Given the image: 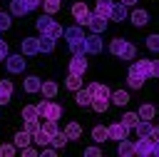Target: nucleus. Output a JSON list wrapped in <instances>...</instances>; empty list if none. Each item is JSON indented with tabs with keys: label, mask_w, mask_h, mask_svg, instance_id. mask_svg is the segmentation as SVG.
<instances>
[{
	"label": "nucleus",
	"mask_w": 159,
	"mask_h": 157,
	"mask_svg": "<svg viewBox=\"0 0 159 157\" xmlns=\"http://www.w3.org/2000/svg\"><path fill=\"white\" fill-rule=\"evenodd\" d=\"M109 52H112L114 57H122V60H134L137 47H134L129 40H124V37H114V40L109 42Z\"/></svg>",
	"instance_id": "f257e3e1"
},
{
	"label": "nucleus",
	"mask_w": 159,
	"mask_h": 157,
	"mask_svg": "<svg viewBox=\"0 0 159 157\" xmlns=\"http://www.w3.org/2000/svg\"><path fill=\"white\" fill-rule=\"evenodd\" d=\"M154 60H147V57H142V60H134L132 62V67H129V72H137V75H142L144 80H149V77H154Z\"/></svg>",
	"instance_id": "f03ea898"
},
{
	"label": "nucleus",
	"mask_w": 159,
	"mask_h": 157,
	"mask_svg": "<svg viewBox=\"0 0 159 157\" xmlns=\"http://www.w3.org/2000/svg\"><path fill=\"white\" fill-rule=\"evenodd\" d=\"M89 15H92V12H89V7H87L82 0H77V2L72 5V17L77 20V25H87V22H89Z\"/></svg>",
	"instance_id": "7ed1b4c3"
},
{
	"label": "nucleus",
	"mask_w": 159,
	"mask_h": 157,
	"mask_svg": "<svg viewBox=\"0 0 159 157\" xmlns=\"http://www.w3.org/2000/svg\"><path fill=\"white\" fill-rule=\"evenodd\" d=\"M25 65H27V62L22 60V52H20V55H7V57H5V67H7V72H12V75L22 72Z\"/></svg>",
	"instance_id": "20e7f679"
},
{
	"label": "nucleus",
	"mask_w": 159,
	"mask_h": 157,
	"mask_svg": "<svg viewBox=\"0 0 159 157\" xmlns=\"http://www.w3.org/2000/svg\"><path fill=\"white\" fill-rule=\"evenodd\" d=\"M67 70H70L72 75H84V72H87V60H84V55H72V60L67 62Z\"/></svg>",
	"instance_id": "39448f33"
},
{
	"label": "nucleus",
	"mask_w": 159,
	"mask_h": 157,
	"mask_svg": "<svg viewBox=\"0 0 159 157\" xmlns=\"http://www.w3.org/2000/svg\"><path fill=\"white\" fill-rule=\"evenodd\" d=\"M127 135H129V127L122 125V122H112V125L107 127V137H109V140H117V142H119V140H124Z\"/></svg>",
	"instance_id": "423d86ee"
},
{
	"label": "nucleus",
	"mask_w": 159,
	"mask_h": 157,
	"mask_svg": "<svg viewBox=\"0 0 159 157\" xmlns=\"http://www.w3.org/2000/svg\"><path fill=\"white\" fill-rule=\"evenodd\" d=\"M107 22H109V17H102V15H89V22H87V27L92 30V32H97V35H102L104 30H107Z\"/></svg>",
	"instance_id": "0eeeda50"
},
{
	"label": "nucleus",
	"mask_w": 159,
	"mask_h": 157,
	"mask_svg": "<svg viewBox=\"0 0 159 157\" xmlns=\"http://www.w3.org/2000/svg\"><path fill=\"white\" fill-rule=\"evenodd\" d=\"M84 50L87 52H102V35L92 32V35H84Z\"/></svg>",
	"instance_id": "6e6552de"
},
{
	"label": "nucleus",
	"mask_w": 159,
	"mask_h": 157,
	"mask_svg": "<svg viewBox=\"0 0 159 157\" xmlns=\"http://www.w3.org/2000/svg\"><path fill=\"white\" fill-rule=\"evenodd\" d=\"M134 155H137V157L152 155V137H139V140L134 142Z\"/></svg>",
	"instance_id": "1a4fd4ad"
},
{
	"label": "nucleus",
	"mask_w": 159,
	"mask_h": 157,
	"mask_svg": "<svg viewBox=\"0 0 159 157\" xmlns=\"http://www.w3.org/2000/svg\"><path fill=\"white\" fill-rule=\"evenodd\" d=\"M84 90H87L92 97H109V92H112V90H109L107 85H102V82H89Z\"/></svg>",
	"instance_id": "9d476101"
},
{
	"label": "nucleus",
	"mask_w": 159,
	"mask_h": 157,
	"mask_svg": "<svg viewBox=\"0 0 159 157\" xmlns=\"http://www.w3.org/2000/svg\"><path fill=\"white\" fill-rule=\"evenodd\" d=\"M20 45H22V55H37V52H40L37 37H22Z\"/></svg>",
	"instance_id": "9b49d317"
},
{
	"label": "nucleus",
	"mask_w": 159,
	"mask_h": 157,
	"mask_svg": "<svg viewBox=\"0 0 159 157\" xmlns=\"http://www.w3.org/2000/svg\"><path fill=\"white\" fill-rule=\"evenodd\" d=\"M112 5H114V0H94V15L109 17V12H112Z\"/></svg>",
	"instance_id": "f8f14e48"
},
{
	"label": "nucleus",
	"mask_w": 159,
	"mask_h": 157,
	"mask_svg": "<svg viewBox=\"0 0 159 157\" xmlns=\"http://www.w3.org/2000/svg\"><path fill=\"white\" fill-rule=\"evenodd\" d=\"M127 5H122V2H114L112 5V12H109V20H117V22H122V20H127Z\"/></svg>",
	"instance_id": "ddd939ff"
},
{
	"label": "nucleus",
	"mask_w": 159,
	"mask_h": 157,
	"mask_svg": "<svg viewBox=\"0 0 159 157\" xmlns=\"http://www.w3.org/2000/svg\"><path fill=\"white\" fill-rule=\"evenodd\" d=\"M32 142V135L30 132H25V130H20V132H15V137H12V145L17 147V150H22V147H27Z\"/></svg>",
	"instance_id": "4468645a"
},
{
	"label": "nucleus",
	"mask_w": 159,
	"mask_h": 157,
	"mask_svg": "<svg viewBox=\"0 0 159 157\" xmlns=\"http://www.w3.org/2000/svg\"><path fill=\"white\" fill-rule=\"evenodd\" d=\"M12 97V82L10 80H0V105H7Z\"/></svg>",
	"instance_id": "2eb2a0df"
},
{
	"label": "nucleus",
	"mask_w": 159,
	"mask_h": 157,
	"mask_svg": "<svg viewBox=\"0 0 159 157\" xmlns=\"http://www.w3.org/2000/svg\"><path fill=\"white\" fill-rule=\"evenodd\" d=\"M117 152H119L122 157H132V155H134V142L127 140V137L119 140V142H117Z\"/></svg>",
	"instance_id": "dca6fc26"
},
{
	"label": "nucleus",
	"mask_w": 159,
	"mask_h": 157,
	"mask_svg": "<svg viewBox=\"0 0 159 157\" xmlns=\"http://www.w3.org/2000/svg\"><path fill=\"white\" fill-rule=\"evenodd\" d=\"M62 32H65V30H62V25H60L57 20H52V22H50V25H47V27L42 30V35H50L52 40H57V37H62Z\"/></svg>",
	"instance_id": "f3484780"
},
{
	"label": "nucleus",
	"mask_w": 159,
	"mask_h": 157,
	"mask_svg": "<svg viewBox=\"0 0 159 157\" xmlns=\"http://www.w3.org/2000/svg\"><path fill=\"white\" fill-rule=\"evenodd\" d=\"M40 87H42V80L37 77V75H30V77H25V92H40Z\"/></svg>",
	"instance_id": "a211bd4d"
},
{
	"label": "nucleus",
	"mask_w": 159,
	"mask_h": 157,
	"mask_svg": "<svg viewBox=\"0 0 159 157\" xmlns=\"http://www.w3.org/2000/svg\"><path fill=\"white\" fill-rule=\"evenodd\" d=\"M152 127H154V125H152L149 120H139V122L134 125V132H137V137H149V135H152Z\"/></svg>",
	"instance_id": "6ab92c4d"
},
{
	"label": "nucleus",
	"mask_w": 159,
	"mask_h": 157,
	"mask_svg": "<svg viewBox=\"0 0 159 157\" xmlns=\"http://www.w3.org/2000/svg\"><path fill=\"white\" fill-rule=\"evenodd\" d=\"M75 102L80 105V107H89V102H92V95L87 92V90H75Z\"/></svg>",
	"instance_id": "aec40b11"
},
{
	"label": "nucleus",
	"mask_w": 159,
	"mask_h": 157,
	"mask_svg": "<svg viewBox=\"0 0 159 157\" xmlns=\"http://www.w3.org/2000/svg\"><path fill=\"white\" fill-rule=\"evenodd\" d=\"M65 37H67V42L70 40H80V37H84V32H82V25H72V27H65V32H62Z\"/></svg>",
	"instance_id": "412c9836"
},
{
	"label": "nucleus",
	"mask_w": 159,
	"mask_h": 157,
	"mask_svg": "<svg viewBox=\"0 0 159 157\" xmlns=\"http://www.w3.org/2000/svg\"><path fill=\"white\" fill-rule=\"evenodd\" d=\"M62 132L67 135V140H80V137H82V127H80L77 122H70V125H67Z\"/></svg>",
	"instance_id": "4be33fe9"
},
{
	"label": "nucleus",
	"mask_w": 159,
	"mask_h": 157,
	"mask_svg": "<svg viewBox=\"0 0 159 157\" xmlns=\"http://www.w3.org/2000/svg\"><path fill=\"white\" fill-rule=\"evenodd\" d=\"M50 145H52L55 150H62V147L67 145V135H65L62 130H57V132H55V135L50 137Z\"/></svg>",
	"instance_id": "5701e85b"
},
{
	"label": "nucleus",
	"mask_w": 159,
	"mask_h": 157,
	"mask_svg": "<svg viewBox=\"0 0 159 157\" xmlns=\"http://www.w3.org/2000/svg\"><path fill=\"white\" fill-rule=\"evenodd\" d=\"M132 22H134L137 27L147 25V22H149V12H147V10H134V12H132Z\"/></svg>",
	"instance_id": "b1692460"
},
{
	"label": "nucleus",
	"mask_w": 159,
	"mask_h": 157,
	"mask_svg": "<svg viewBox=\"0 0 159 157\" xmlns=\"http://www.w3.org/2000/svg\"><path fill=\"white\" fill-rule=\"evenodd\" d=\"M37 45H40V52H52V50H55V40H52L50 35L37 37Z\"/></svg>",
	"instance_id": "393cba45"
},
{
	"label": "nucleus",
	"mask_w": 159,
	"mask_h": 157,
	"mask_svg": "<svg viewBox=\"0 0 159 157\" xmlns=\"http://www.w3.org/2000/svg\"><path fill=\"white\" fill-rule=\"evenodd\" d=\"M109 102H114V105H127L129 102V95L124 92V90H117V92H109Z\"/></svg>",
	"instance_id": "a878e982"
},
{
	"label": "nucleus",
	"mask_w": 159,
	"mask_h": 157,
	"mask_svg": "<svg viewBox=\"0 0 159 157\" xmlns=\"http://www.w3.org/2000/svg\"><path fill=\"white\" fill-rule=\"evenodd\" d=\"M89 107H92L94 112H104V110L109 107V97H92Z\"/></svg>",
	"instance_id": "bb28decb"
},
{
	"label": "nucleus",
	"mask_w": 159,
	"mask_h": 157,
	"mask_svg": "<svg viewBox=\"0 0 159 157\" xmlns=\"http://www.w3.org/2000/svg\"><path fill=\"white\" fill-rule=\"evenodd\" d=\"M32 142H35L37 147H45V145H50V135H47V132L40 127L37 132H32Z\"/></svg>",
	"instance_id": "cd10ccee"
},
{
	"label": "nucleus",
	"mask_w": 159,
	"mask_h": 157,
	"mask_svg": "<svg viewBox=\"0 0 159 157\" xmlns=\"http://www.w3.org/2000/svg\"><path fill=\"white\" fill-rule=\"evenodd\" d=\"M27 5L22 0H10V15H27Z\"/></svg>",
	"instance_id": "c85d7f7f"
},
{
	"label": "nucleus",
	"mask_w": 159,
	"mask_h": 157,
	"mask_svg": "<svg viewBox=\"0 0 159 157\" xmlns=\"http://www.w3.org/2000/svg\"><path fill=\"white\" fill-rule=\"evenodd\" d=\"M70 52H72V55H87V50H84V37L70 40Z\"/></svg>",
	"instance_id": "c756f323"
},
{
	"label": "nucleus",
	"mask_w": 159,
	"mask_h": 157,
	"mask_svg": "<svg viewBox=\"0 0 159 157\" xmlns=\"http://www.w3.org/2000/svg\"><path fill=\"white\" fill-rule=\"evenodd\" d=\"M40 90H42V95H45V97H50V100H52V97L57 95V82H52V80H45Z\"/></svg>",
	"instance_id": "7c9ffc66"
},
{
	"label": "nucleus",
	"mask_w": 159,
	"mask_h": 157,
	"mask_svg": "<svg viewBox=\"0 0 159 157\" xmlns=\"http://www.w3.org/2000/svg\"><path fill=\"white\" fill-rule=\"evenodd\" d=\"M60 7H62V0H42V10L47 15H55Z\"/></svg>",
	"instance_id": "2f4dec72"
},
{
	"label": "nucleus",
	"mask_w": 159,
	"mask_h": 157,
	"mask_svg": "<svg viewBox=\"0 0 159 157\" xmlns=\"http://www.w3.org/2000/svg\"><path fill=\"white\" fill-rule=\"evenodd\" d=\"M127 85H129L132 90H139V87L144 85V77L137 75V72H129V75H127Z\"/></svg>",
	"instance_id": "473e14b6"
},
{
	"label": "nucleus",
	"mask_w": 159,
	"mask_h": 157,
	"mask_svg": "<svg viewBox=\"0 0 159 157\" xmlns=\"http://www.w3.org/2000/svg\"><path fill=\"white\" fill-rule=\"evenodd\" d=\"M65 85H67L72 92H75V90H80V87H82V75H72V72H70V75H67V80H65Z\"/></svg>",
	"instance_id": "72a5a7b5"
},
{
	"label": "nucleus",
	"mask_w": 159,
	"mask_h": 157,
	"mask_svg": "<svg viewBox=\"0 0 159 157\" xmlns=\"http://www.w3.org/2000/svg\"><path fill=\"white\" fill-rule=\"evenodd\" d=\"M22 120H40V112L35 105H25L22 107Z\"/></svg>",
	"instance_id": "f704fd0d"
},
{
	"label": "nucleus",
	"mask_w": 159,
	"mask_h": 157,
	"mask_svg": "<svg viewBox=\"0 0 159 157\" xmlns=\"http://www.w3.org/2000/svg\"><path fill=\"white\" fill-rule=\"evenodd\" d=\"M92 140L102 145V142L107 140V127H102V125H97V127H92Z\"/></svg>",
	"instance_id": "c9c22d12"
},
{
	"label": "nucleus",
	"mask_w": 159,
	"mask_h": 157,
	"mask_svg": "<svg viewBox=\"0 0 159 157\" xmlns=\"http://www.w3.org/2000/svg\"><path fill=\"white\" fill-rule=\"evenodd\" d=\"M154 112H157V110H154V105H142L137 115H139V120H152V117H154Z\"/></svg>",
	"instance_id": "e433bc0d"
},
{
	"label": "nucleus",
	"mask_w": 159,
	"mask_h": 157,
	"mask_svg": "<svg viewBox=\"0 0 159 157\" xmlns=\"http://www.w3.org/2000/svg\"><path fill=\"white\" fill-rule=\"evenodd\" d=\"M40 127H42V130H45V132H47L50 137H52V135H55V132L60 130V125H57V120H45V122H40Z\"/></svg>",
	"instance_id": "4c0bfd02"
},
{
	"label": "nucleus",
	"mask_w": 159,
	"mask_h": 157,
	"mask_svg": "<svg viewBox=\"0 0 159 157\" xmlns=\"http://www.w3.org/2000/svg\"><path fill=\"white\" fill-rule=\"evenodd\" d=\"M137 122H139V115H137V112H127V115L122 117V125H127L129 130H132V127H134Z\"/></svg>",
	"instance_id": "58836bf2"
},
{
	"label": "nucleus",
	"mask_w": 159,
	"mask_h": 157,
	"mask_svg": "<svg viewBox=\"0 0 159 157\" xmlns=\"http://www.w3.org/2000/svg\"><path fill=\"white\" fill-rule=\"evenodd\" d=\"M50 22H52V15H47V12H45V15H40V17L35 20V25H37V30H40V32H42Z\"/></svg>",
	"instance_id": "ea45409f"
},
{
	"label": "nucleus",
	"mask_w": 159,
	"mask_h": 157,
	"mask_svg": "<svg viewBox=\"0 0 159 157\" xmlns=\"http://www.w3.org/2000/svg\"><path fill=\"white\" fill-rule=\"evenodd\" d=\"M22 130H25V132H30V135H32V132H37V130H40V120H25V127H22Z\"/></svg>",
	"instance_id": "a19ab883"
},
{
	"label": "nucleus",
	"mask_w": 159,
	"mask_h": 157,
	"mask_svg": "<svg viewBox=\"0 0 159 157\" xmlns=\"http://www.w3.org/2000/svg\"><path fill=\"white\" fill-rule=\"evenodd\" d=\"M147 47H149L152 52H159V35H149V37H147Z\"/></svg>",
	"instance_id": "79ce46f5"
},
{
	"label": "nucleus",
	"mask_w": 159,
	"mask_h": 157,
	"mask_svg": "<svg viewBox=\"0 0 159 157\" xmlns=\"http://www.w3.org/2000/svg\"><path fill=\"white\" fill-rule=\"evenodd\" d=\"M15 150H17L15 145H0V155H2V157H12Z\"/></svg>",
	"instance_id": "37998d69"
},
{
	"label": "nucleus",
	"mask_w": 159,
	"mask_h": 157,
	"mask_svg": "<svg viewBox=\"0 0 159 157\" xmlns=\"http://www.w3.org/2000/svg\"><path fill=\"white\" fill-rule=\"evenodd\" d=\"M10 22H12V20H10V12H0V32H2V30H7V27H10Z\"/></svg>",
	"instance_id": "c03bdc74"
},
{
	"label": "nucleus",
	"mask_w": 159,
	"mask_h": 157,
	"mask_svg": "<svg viewBox=\"0 0 159 157\" xmlns=\"http://www.w3.org/2000/svg\"><path fill=\"white\" fill-rule=\"evenodd\" d=\"M20 152H22V157H37V155H40V152H37L35 147H30V145H27V147H22Z\"/></svg>",
	"instance_id": "a18cd8bd"
},
{
	"label": "nucleus",
	"mask_w": 159,
	"mask_h": 157,
	"mask_svg": "<svg viewBox=\"0 0 159 157\" xmlns=\"http://www.w3.org/2000/svg\"><path fill=\"white\" fill-rule=\"evenodd\" d=\"M40 155H45V157H55V155H57V150H55V147H50V145H45V147H40Z\"/></svg>",
	"instance_id": "49530a36"
},
{
	"label": "nucleus",
	"mask_w": 159,
	"mask_h": 157,
	"mask_svg": "<svg viewBox=\"0 0 159 157\" xmlns=\"http://www.w3.org/2000/svg\"><path fill=\"white\" fill-rule=\"evenodd\" d=\"M99 155H102L99 147H87V150H84V157H99Z\"/></svg>",
	"instance_id": "de8ad7c7"
},
{
	"label": "nucleus",
	"mask_w": 159,
	"mask_h": 157,
	"mask_svg": "<svg viewBox=\"0 0 159 157\" xmlns=\"http://www.w3.org/2000/svg\"><path fill=\"white\" fill-rule=\"evenodd\" d=\"M10 55V47H7V42L5 40H0V60H5Z\"/></svg>",
	"instance_id": "09e8293b"
},
{
	"label": "nucleus",
	"mask_w": 159,
	"mask_h": 157,
	"mask_svg": "<svg viewBox=\"0 0 159 157\" xmlns=\"http://www.w3.org/2000/svg\"><path fill=\"white\" fill-rule=\"evenodd\" d=\"M25 5H27V10H35V7H40L42 5V0H22Z\"/></svg>",
	"instance_id": "8fccbe9b"
},
{
	"label": "nucleus",
	"mask_w": 159,
	"mask_h": 157,
	"mask_svg": "<svg viewBox=\"0 0 159 157\" xmlns=\"http://www.w3.org/2000/svg\"><path fill=\"white\" fill-rule=\"evenodd\" d=\"M152 155L159 157V140H152Z\"/></svg>",
	"instance_id": "3c124183"
},
{
	"label": "nucleus",
	"mask_w": 159,
	"mask_h": 157,
	"mask_svg": "<svg viewBox=\"0 0 159 157\" xmlns=\"http://www.w3.org/2000/svg\"><path fill=\"white\" fill-rule=\"evenodd\" d=\"M152 140H159V127H152V135H149Z\"/></svg>",
	"instance_id": "603ef678"
},
{
	"label": "nucleus",
	"mask_w": 159,
	"mask_h": 157,
	"mask_svg": "<svg viewBox=\"0 0 159 157\" xmlns=\"http://www.w3.org/2000/svg\"><path fill=\"white\" fill-rule=\"evenodd\" d=\"M119 2H122V5H127V7H132V5L137 2V0H119Z\"/></svg>",
	"instance_id": "864d4df0"
},
{
	"label": "nucleus",
	"mask_w": 159,
	"mask_h": 157,
	"mask_svg": "<svg viewBox=\"0 0 159 157\" xmlns=\"http://www.w3.org/2000/svg\"><path fill=\"white\" fill-rule=\"evenodd\" d=\"M154 75H157V77H159V62H157V65H154Z\"/></svg>",
	"instance_id": "5fc2aeb1"
}]
</instances>
